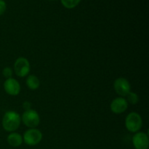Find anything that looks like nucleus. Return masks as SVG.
Returning <instances> with one entry per match:
<instances>
[{"label":"nucleus","instance_id":"9b49d317","mask_svg":"<svg viewBox=\"0 0 149 149\" xmlns=\"http://www.w3.org/2000/svg\"><path fill=\"white\" fill-rule=\"evenodd\" d=\"M26 84L29 89L34 90L39 88L40 82H39V79L38 77L34 75H30L28 77L27 79H26Z\"/></svg>","mask_w":149,"mask_h":149},{"label":"nucleus","instance_id":"f8f14e48","mask_svg":"<svg viewBox=\"0 0 149 149\" xmlns=\"http://www.w3.org/2000/svg\"><path fill=\"white\" fill-rule=\"evenodd\" d=\"M81 0H61L63 5L68 9H71L75 7L79 4Z\"/></svg>","mask_w":149,"mask_h":149},{"label":"nucleus","instance_id":"f257e3e1","mask_svg":"<svg viewBox=\"0 0 149 149\" xmlns=\"http://www.w3.org/2000/svg\"><path fill=\"white\" fill-rule=\"evenodd\" d=\"M21 122L20 116L15 111H7L2 119V127L7 132H13L19 127Z\"/></svg>","mask_w":149,"mask_h":149},{"label":"nucleus","instance_id":"39448f33","mask_svg":"<svg viewBox=\"0 0 149 149\" xmlns=\"http://www.w3.org/2000/svg\"><path fill=\"white\" fill-rule=\"evenodd\" d=\"M14 70L17 76L24 77L30 72V64L26 58L20 57L15 61L14 64Z\"/></svg>","mask_w":149,"mask_h":149},{"label":"nucleus","instance_id":"dca6fc26","mask_svg":"<svg viewBox=\"0 0 149 149\" xmlns=\"http://www.w3.org/2000/svg\"><path fill=\"white\" fill-rule=\"evenodd\" d=\"M23 107L26 111L30 110L31 107V103L29 101H25L23 104Z\"/></svg>","mask_w":149,"mask_h":149},{"label":"nucleus","instance_id":"4468645a","mask_svg":"<svg viewBox=\"0 0 149 149\" xmlns=\"http://www.w3.org/2000/svg\"><path fill=\"white\" fill-rule=\"evenodd\" d=\"M2 74L4 75V77H6L7 79L11 78L12 75H13V71L9 67H6V68H4L2 71Z\"/></svg>","mask_w":149,"mask_h":149},{"label":"nucleus","instance_id":"0eeeda50","mask_svg":"<svg viewBox=\"0 0 149 149\" xmlns=\"http://www.w3.org/2000/svg\"><path fill=\"white\" fill-rule=\"evenodd\" d=\"M132 143L135 149H148V136L143 132H137L132 138Z\"/></svg>","mask_w":149,"mask_h":149},{"label":"nucleus","instance_id":"f03ea898","mask_svg":"<svg viewBox=\"0 0 149 149\" xmlns=\"http://www.w3.org/2000/svg\"><path fill=\"white\" fill-rule=\"evenodd\" d=\"M142 119L138 113L132 112L129 113L125 119V126L131 132H138L142 127Z\"/></svg>","mask_w":149,"mask_h":149},{"label":"nucleus","instance_id":"1a4fd4ad","mask_svg":"<svg viewBox=\"0 0 149 149\" xmlns=\"http://www.w3.org/2000/svg\"><path fill=\"white\" fill-rule=\"evenodd\" d=\"M128 103L123 97H116L111 103V110L114 113H122L127 110Z\"/></svg>","mask_w":149,"mask_h":149},{"label":"nucleus","instance_id":"9d476101","mask_svg":"<svg viewBox=\"0 0 149 149\" xmlns=\"http://www.w3.org/2000/svg\"><path fill=\"white\" fill-rule=\"evenodd\" d=\"M7 143L13 147H18L23 143V138L20 134L13 132L7 136Z\"/></svg>","mask_w":149,"mask_h":149},{"label":"nucleus","instance_id":"20e7f679","mask_svg":"<svg viewBox=\"0 0 149 149\" xmlns=\"http://www.w3.org/2000/svg\"><path fill=\"white\" fill-rule=\"evenodd\" d=\"M42 139V134L40 130L35 128H31L26 131L23 135V141L29 146L37 145Z\"/></svg>","mask_w":149,"mask_h":149},{"label":"nucleus","instance_id":"6e6552de","mask_svg":"<svg viewBox=\"0 0 149 149\" xmlns=\"http://www.w3.org/2000/svg\"><path fill=\"white\" fill-rule=\"evenodd\" d=\"M4 90L10 95H17L20 91V86L18 81L13 78L7 79L4 84Z\"/></svg>","mask_w":149,"mask_h":149},{"label":"nucleus","instance_id":"423d86ee","mask_svg":"<svg viewBox=\"0 0 149 149\" xmlns=\"http://www.w3.org/2000/svg\"><path fill=\"white\" fill-rule=\"evenodd\" d=\"M113 88L118 95L125 97L130 91V84L125 78H118L115 80Z\"/></svg>","mask_w":149,"mask_h":149},{"label":"nucleus","instance_id":"7ed1b4c3","mask_svg":"<svg viewBox=\"0 0 149 149\" xmlns=\"http://www.w3.org/2000/svg\"><path fill=\"white\" fill-rule=\"evenodd\" d=\"M22 121L26 126L31 128H34L39 125L40 117L37 112L33 109L27 110L23 113Z\"/></svg>","mask_w":149,"mask_h":149},{"label":"nucleus","instance_id":"ddd939ff","mask_svg":"<svg viewBox=\"0 0 149 149\" xmlns=\"http://www.w3.org/2000/svg\"><path fill=\"white\" fill-rule=\"evenodd\" d=\"M127 102L130 103V104L135 105L138 102V96L136 93H132V92H130L127 95Z\"/></svg>","mask_w":149,"mask_h":149},{"label":"nucleus","instance_id":"2eb2a0df","mask_svg":"<svg viewBox=\"0 0 149 149\" xmlns=\"http://www.w3.org/2000/svg\"><path fill=\"white\" fill-rule=\"evenodd\" d=\"M6 10V4L4 1L0 0V15L3 14Z\"/></svg>","mask_w":149,"mask_h":149}]
</instances>
